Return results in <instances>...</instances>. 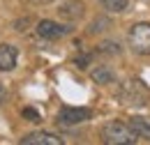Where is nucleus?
Masks as SVG:
<instances>
[{
    "label": "nucleus",
    "instance_id": "ddd939ff",
    "mask_svg": "<svg viewBox=\"0 0 150 145\" xmlns=\"http://www.w3.org/2000/svg\"><path fill=\"white\" fill-rule=\"evenodd\" d=\"M23 115L30 118V122H39V113L35 108H23Z\"/></svg>",
    "mask_w": 150,
    "mask_h": 145
},
{
    "label": "nucleus",
    "instance_id": "2eb2a0df",
    "mask_svg": "<svg viewBox=\"0 0 150 145\" xmlns=\"http://www.w3.org/2000/svg\"><path fill=\"white\" fill-rule=\"evenodd\" d=\"M2 94H5V92H2V88H0V99H2Z\"/></svg>",
    "mask_w": 150,
    "mask_h": 145
},
{
    "label": "nucleus",
    "instance_id": "0eeeda50",
    "mask_svg": "<svg viewBox=\"0 0 150 145\" xmlns=\"http://www.w3.org/2000/svg\"><path fill=\"white\" fill-rule=\"evenodd\" d=\"M19 51L12 44H0V72H12L16 67Z\"/></svg>",
    "mask_w": 150,
    "mask_h": 145
},
{
    "label": "nucleus",
    "instance_id": "6e6552de",
    "mask_svg": "<svg viewBox=\"0 0 150 145\" xmlns=\"http://www.w3.org/2000/svg\"><path fill=\"white\" fill-rule=\"evenodd\" d=\"M83 2L81 0H67L65 5H60V16L62 18H67V21H79V18L83 16Z\"/></svg>",
    "mask_w": 150,
    "mask_h": 145
},
{
    "label": "nucleus",
    "instance_id": "39448f33",
    "mask_svg": "<svg viewBox=\"0 0 150 145\" xmlns=\"http://www.w3.org/2000/svg\"><path fill=\"white\" fill-rule=\"evenodd\" d=\"M72 28L65 25V23H58V21H39L37 23V35L44 37V39H60V37L69 35Z\"/></svg>",
    "mask_w": 150,
    "mask_h": 145
},
{
    "label": "nucleus",
    "instance_id": "9d476101",
    "mask_svg": "<svg viewBox=\"0 0 150 145\" xmlns=\"http://www.w3.org/2000/svg\"><path fill=\"white\" fill-rule=\"evenodd\" d=\"M129 125L139 134V138H148L150 141V118H146V115H134V118H129Z\"/></svg>",
    "mask_w": 150,
    "mask_h": 145
},
{
    "label": "nucleus",
    "instance_id": "f03ea898",
    "mask_svg": "<svg viewBox=\"0 0 150 145\" xmlns=\"http://www.w3.org/2000/svg\"><path fill=\"white\" fill-rule=\"evenodd\" d=\"M127 46L136 55H150V23L141 21L134 23L127 32Z\"/></svg>",
    "mask_w": 150,
    "mask_h": 145
},
{
    "label": "nucleus",
    "instance_id": "7ed1b4c3",
    "mask_svg": "<svg viewBox=\"0 0 150 145\" xmlns=\"http://www.w3.org/2000/svg\"><path fill=\"white\" fill-rule=\"evenodd\" d=\"M127 106H146L148 104V88L143 85V81L132 78L127 83H122V90L118 94Z\"/></svg>",
    "mask_w": 150,
    "mask_h": 145
},
{
    "label": "nucleus",
    "instance_id": "1a4fd4ad",
    "mask_svg": "<svg viewBox=\"0 0 150 145\" xmlns=\"http://www.w3.org/2000/svg\"><path fill=\"white\" fill-rule=\"evenodd\" d=\"M90 78H93L97 85H109V83H113V81H115V74H113L111 67L99 65L97 69H93V72H90Z\"/></svg>",
    "mask_w": 150,
    "mask_h": 145
},
{
    "label": "nucleus",
    "instance_id": "f257e3e1",
    "mask_svg": "<svg viewBox=\"0 0 150 145\" xmlns=\"http://www.w3.org/2000/svg\"><path fill=\"white\" fill-rule=\"evenodd\" d=\"M102 143L106 145H134L139 143V134L132 129L129 122L111 120L102 127Z\"/></svg>",
    "mask_w": 150,
    "mask_h": 145
},
{
    "label": "nucleus",
    "instance_id": "4468645a",
    "mask_svg": "<svg viewBox=\"0 0 150 145\" xmlns=\"http://www.w3.org/2000/svg\"><path fill=\"white\" fill-rule=\"evenodd\" d=\"M88 62H90V55H83V58H76V67H81V69H86V67H88Z\"/></svg>",
    "mask_w": 150,
    "mask_h": 145
},
{
    "label": "nucleus",
    "instance_id": "9b49d317",
    "mask_svg": "<svg viewBox=\"0 0 150 145\" xmlns=\"http://www.w3.org/2000/svg\"><path fill=\"white\" fill-rule=\"evenodd\" d=\"M99 2L106 12H113V14H122L129 7V0H99Z\"/></svg>",
    "mask_w": 150,
    "mask_h": 145
},
{
    "label": "nucleus",
    "instance_id": "20e7f679",
    "mask_svg": "<svg viewBox=\"0 0 150 145\" xmlns=\"http://www.w3.org/2000/svg\"><path fill=\"white\" fill-rule=\"evenodd\" d=\"M93 120V111L83 108V106H62L58 111V122L65 127H74V125H83Z\"/></svg>",
    "mask_w": 150,
    "mask_h": 145
},
{
    "label": "nucleus",
    "instance_id": "f8f14e48",
    "mask_svg": "<svg viewBox=\"0 0 150 145\" xmlns=\"http://www.w3.org/2000/svg\"><path fill=\"white\" fill-rule=\"evenodd\" d=\"M97 51L104 53V55H120V53H122V49H120L115 42H104V44H99Z\"/></svg>",
    "mask_w": 150,
    "mask_h": 145
},
{
    "label": "nucleus",
    "instance_id": "423d86ee",
    "mask_svg": "<svg viewBox=\"0 0 150 145\" xmlns=\"http://www.w3.org/2000/svg\"><path fill=\"white\" fill-rule=\"evenodd\" d=\"M65 141L51 131H33L21 138V145H62Z\"/></svg>",
    "mask_w": 150,
    "mask_h": 145
}]
</instances>
